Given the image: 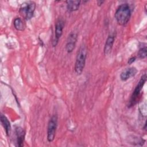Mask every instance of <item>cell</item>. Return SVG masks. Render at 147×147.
<instances>
[{"label":"cell","instance_id":"1","mask_svg":"<svg viewBox=\"0 0 147 147\" xmlns=\"http://www.w3.org/2000/svg\"><path fill=\"white\" fill-rule=\"evenodd\" d=\"M131 14V9L128 3H122L118 6L115 13V18L117 23L124 26L129 21Z\"/></svg>","mask_w":147,"mask_h":147},{"label":"cell","instance_id":"2","mask_svg":"<svg viewBox=\"0 0 147 147\" xmlns=\"http://www.w3.org/2000/svg\"><path fill=\"white\" fill-rule=\"evenodd\" d=\"M87 48L85 45H82L76 55V61L75 63V71L77 75H80L85 67L87 57Z\"/></svg>","mask_w":147,"mask_h":147},{"label":"cell","instance_id":"3","mask_svg":"<svg viewBox=\"0 0 147 147\" xmlns=\"http://www.w3.org/2000/svg\"><path fill=\"white\" fill-rule=\"evenodd\" d=\"M36 3L33 1H28L22 3L19 9V13L26 20H30L34 14Z\"/></svg>","mask_w":147,"mask_h":147},{"label":"cell","instance_id":"4","mask_svg":"<svg viewBox=\"0 0 147 147\" xmlns=\"http://www.w3.org/2000/svg\"><path fill=\"white\" fill-rule=\"evenodd\" d=\"M146 81V75L145 74L142 76H141L139 82H138L137 84L136 85L133 94L131 96L130 99L129 100V103L128 105L129 107H131L132 106H134L137 102V99H138V97L140 95L141 91H142V89Z\"/></svg>","mask_w":147,"mask_h":147},{"label":"cell","instance_id":"5","mask_svg":"<svg viewBox=\"0 0 147 147\" xmlns=\"http://www.w3.org/2000/svg\"><path fill=\"white\" fill-rule=\"evenodd\" d=\"M57 126V117L56 115L50 118L47 127V140L49 142H52L55 137Z\"/></svg>","mask_w":147,"mask_h":147},{"label":"cell","instance_id":"6","mask_svg":"<svg viewBox=\"0 0 147 147\" xmlns=\"http://www.w3.org/2000/svg\"><path fill=\"white\" fill-rule=\"evenodd\" d=\"M64 27V21L62 18H59L55 25V36L52 41L53 47H56L59 42V39L63 34V30Z\"/></svg>","mask_w":147,"mask_h":147},{"label":"cell","instance_id":"7","mask_svg":"<svg viewBox=\"0 0 147 147\" xmlns=\"http://www.w3.org/2000/svg\"><path fill=\"white\" fill-rule=\"evenodd\" d=\"M77 37V34L75 32H71L68 35L65 45V49L68 53H71L75 49Z\"/></svg>","mask_w":147,"mask_h":147},{"label":"cell","instance_id":"8","mask_svg":"<svg viewBox=\"0 0 147 147\" xmlns=\"http://www.w3.org/2000/svg\"><path fill=\"white\" fill-rule=\"evenodd\" d=\"M137 69L134 67H129L123 71L120 75V79L122 81H126L131 77L134 76L137 73Z\"/></svg>","mask_w":147,"mask_h":147},{"label":"cell","instance_id":"9","mask_svg":"<svg viewBox=\"0 0 147 147\" xmlns=\"http://www.w3.org/2000/svg\"><path fill=\"white\" fill-rule=\"evenodd\" d=\"M16 133L17 138V145L18 146H22L24 145V142L25 136V131L24 129L20 126L16 127Z\"/></svg>","mask_w":147,"mask_h":147},{"label":"cell","instance_id":"10","mask_svg":"<svg viewBox=\"0 0 147 147\" xmlns=\"http://www.w3.org/2000/svg\"><path fill=\"white\" fill-rule=\"evenodd\" d=\"M114 40H115V36L113 34H109V36L107 37L106 42L105 44L104 47V53L105 55H109L113 48V44L114 42Z\"/></svg>","mask_w":147,"mask_h":147},{"label":"cell","instance_id":"11","mask_svg":"<svg viewBox=\"0 0 147 147\" xmlns=\"http://www.w3.org/2000/svg\"><path fill=\"white\" fill-rule=\"evenodd\" d=\"M80 3H81V1L78 0L67 1L66 3H67V10L70 12L78 10L80 5Z\"/></svg>","mask_w":147,"mask_h":147},{"label":"cell","instance_id":"12","mask_svg":"<svg viewBox=\"0 0 147 147\" xmlns=\"http://www.w3.org/2000/svg\"><path fill=\"white\" fill-rule=\"evenodd\" d=\"M1 122L4 128V130H5L7 136H9L11 131L10 123L6 117L3 114L1 115Z\"/></svg>","mask_w":147,"mask_h":147},{"label":"cell","instance_id":"13","mask_svg":"<svg viewBox=\"0 0 147 147\" xmlns=\"http://www.w3.org/2000/svg\"><path fill=\"white\" fill-rule=\"evenodd\" d=\"M14 28L18 31H23L25 29V25L22 20L20 17H17L14 20Z\"/></svg>","mask_w":147,"mask_h":147},{"label":"cell","instance_id":"14","mask_svg":"<svg viewBox=\"0 0 147 147\" xmlns=\"http://www.w3.org/2000/svg\"><path fill=\"white\" fill-rule=\"evenodd\" d=\"M138 57L140 59H145L146 57V47H142L138 52Z\"/></svg>","mask_w":147,"mask_h":147},{"label":"cell","instance_id":"15","mask_svg":"<svg viewBox=\"0 0 147 147\" xmlns=\"http://www.w3.org/2000/svg\"><path fill=\"white\" fill-rule=\"evenodd\" d=\"M136 60V57H135V56L131 57H130V59H129L128 61H127V63H128L129 64H132L134 61H135Z\"/></svg>","mask_w":147,"mask_h":147},{"label":"cell","instance_id":"16","mask_svg":"<svg viewBox=\"0 0 147 147\" xmlns=\"http://www.w3.org/2000/svg\"><path fill=\"white\" fill-rule=\"evenodd\" d=\"M104 2L105 1H98V6H100V5H102V3H104Z\"/></svg>","mask_w":147,"mask_h":147}]
</instances>
